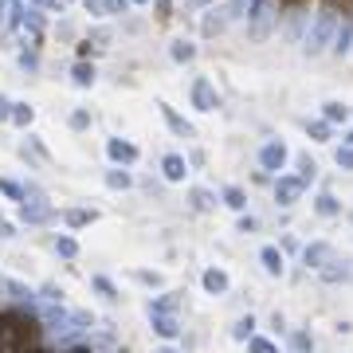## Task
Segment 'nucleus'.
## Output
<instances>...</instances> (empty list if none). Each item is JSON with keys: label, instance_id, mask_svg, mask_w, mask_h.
<instances>
[{"label": "nucleus", "instance_id": "nucleus-11", "mask_svg": "<svg viewBox=\"0 0 353 353\" xmlns=\"http://www.w3.org/2000/svg\"><path fill=\"white\" fill-rule=\"evenodd\" d=\"M161 173H165V181H185V173H189V157H181V153H165L161 157Z\"/></svg>", "mask_w": 353, "mask_h": 353}, {"label": "nucleus", "instance_id": "nucleus-33", "mask_svg": "<svg viewBox=\"0 0 353 353\" xmlns=\"http://www.w3.org/2000/svg\"><path fill=\"white\" fill-rule=\"evenodd\" d=\"M55 252L63 255V259H75V255H79V243L71 240V236H59V240H55Z\"/></svg>", "mask_w": 353, "mask_h": 353}, {"label": "nucleus", "instance_id": "nucleus-45", "mask_svg": "<svg viewBox=\"0 0 353 353\" xmlns=\"http://www.w3.org/2000/svg\"><path fill=\"white\" fill-rule=\"evenodd\" d=\"M8 118H12V99L0 94V122H8Z\"/></svg>", "mask_w": 353, "mask_h": 353}, {"label": "nucleus", "instance_id": "nucleus-53", "mask_svg": "<svg viewBox=\"0 0 353 353\" xmlns=\"http://www.w3.org/2000/svg\"><path fill=\"white\" fill-rule=\"evenodd\" d=\"M153 353H176L173 345H161V350H153Z\"/></svg>", "mask_w": 353, "mask_h": 353}, {"label": "nucleus", "instance_id": "nucleus-47", "mask_svg": "<svg viewBox=\"0 0 353 353\" xmlns=\"http://www.w3.org/2000/svg\"><path fill=\"white\" fill-rule=\"evenodd\" d=\"M138 283H150V287H161V275H153V271H138Z\"/></svg>", "mask_w": 353, "mask_h": 353}, {"label": "nucleus", "instance_id": "nucleus-7", "mask_svg": "<svg viewBox=\"0 0 353 353\" xmlns=\"http://www.w3.org/2000/svg\"><path fill=\"white\" fill-rule=\"evenodd\" d=\"M192 106L204 110V114H212L216 106H220V94H216V87L208 79H196V83H192Z\"/></svg>", "mask_w": 353, "mask_h": 353}, {"label": "nucleus", "instance_id": "nucleus-41", "mask_svg": "<svg viewBox=\"0 0 353 353\" xmlns=\"http://www.w3.org/2000/svg\"><path fill=\"white\" fill-rule=\"evenodd\" d=\"M24 201H48V192L39 189L36 181H28V185H24Z\"/></svg>", "mask_w": 353, "mask_h": 353}, {"label": "nucleus", "instance_id": "nucleus-40", "mask_svg": "<svg viewBox=\"0 0 353 353\" xmlns=\"http://www.w3.org/2000/svg\"><path fill=\"white\" fill-rule=\"evenodd\" d=\"M20 67H24L28 75H32V71L39 67V55H36V51H20Z\"/></svg>", "mask_w": 353, "mask_h": 353}, {"label": "nucleus", "instance_id": "nucleus-21", "mask_svg": "<svg viewBox=\"0 0 353 353\" xmlns=\"http://www.w3.org/2000/svg\"><path fill=\"white\" fill-rule=\"evenodd\" d=\"M220 201H224L232 212H243V208H248V192H243L240 185H228V189L220 192Z\"/></svg>", "mask_w": 353, "mask_h": 353}, {"label": "nucleus", "instance_id": "nucleus-16", "mask_svg": "<svg viewBox=\"0 0 353 353\" xmlns=\"http://www.w3.org/2000/svg\"><path fill=\"white\" fill-rule=\"evenodd\" d=\"M201 283H204L208 294H228V287H232V283H228V271H220V267H208L201 275Z\"/></svg>", "mask_w": 353, "mask_h": 353}, {"label": "nucleus", "instance_id": "nucleus-43", "mask_svg": "<svg viewBox=\"0 0 353 353\" xmlns=\"http://www.w3.org/2000/svg\"><path fill=\"white\" fill-rule=\"evenodd\" d=\"M255 228H259V220H255V216H243V212H240V224H236V232H243V236H252Z\"/></svg>", "mask_w": 353, "mask_h": 353}, {"label": "nucleus", "instance_id": "nucleus-56", "mask_svg": "<svg viewBox=\"0 0 353 353\" xmlns=\"http://www.w3.org/2000/svg\"><path fill=\"white\" fill-rule=\"evenodd\" d=\"M71 353H87V350H71Z\"/></svg>", "mask_w": 353, "mask_h": 353}, {"label": "nucleus", "instance_id": "nucleus-37", "mask_svg": "<svg viewBox=\"0 0 353 353\" xmlns=\"http://www.w3.org/2000/svg\"><path fill=\"white\" fill-rule=\"evenodd\" d=\"M130 4H134V0H102V8H106V16H118V12H130Z\"/></svg>", "mask_w": 353, "mask_h": 353}, {"label": "nucleus", "instance_id": "nucleus-54", "mask_svg": "<svg viewBox=\"0 0 353 353\" xmlns=\"http://www.w3.org/2000/svg\"><path fill=\"white\" fill-rule=\"evenodd\" d=\"M341 141H345V145H353V130H350V134H345V138H341Z\"/></svg>", "mask_w": 353, "mask_h": 353}, {"label": "nucleus", "instance_id": "nucleus-51", "mask_svg": "<svg viewBox=\"0 0 353 353\" xmlns=\"http://www.w3.org/2000/svg\"><path fill=\"white\" fill-rule=\"evenodd\" d=\"M189 165H192V169H201V165H204V153L192 150V153H189Z\"/></svg>", "mask_w": 353, "mask_h": 353}, {"label": "nucleus", "instance_id": "nucleus-4", "mask_svg": "<svg viewBox=\"0 0 353 353\" xmlns=\"http://www.w3.org/2000/svg\"><path fill=\"white\" fill-rule=\"evenodd\" d=\"M16 220H20V224H51V220H55V208H51L48 201H24L16 208Z\"/></svg>", "mask_w": 353, "mask_h": 353}, {"label": "nucleus", "instance_id": "nucleus-52", "mask_svg": "<svg viewBox=\"0 0 353 353\" xmlns=\"http://www.w3.org/2000/svg\"><path fill=\"white\" fill-rule=\"evenodd\" d=\"M153 4H157V12H161V16L173 12V0H153Z\"/></svg>", "mask_w": 353, "mask_h": 353}, {"label": "nucleus", "instance_id": "nucleus-48", "mask_svg": "<svg viewBox=\"0 0 353 353\" xmlns=\"http://www.w3.org/2000/svg\"><path fill=\"white\" fill-rule=\"evenodd\" d=\"M83 8H87L90 16H106V8H102V0H83Z\"/></svg>", "mask_w": 353, "mask_h": 353}, {"label": "nucleus", "instance_id": "nucleus-26", "mask_svg": "<svg viewBox=\"0 0 353 353\" xmlns=\"http://www.w3.org/2000/svg\"><path fill=\"white\" fill-rule=\"evenodd\" d=\"M314 208H318V216H338L341 212V201L334 196V192H322L314 201Z\"/></svg>", "mask_w": 353, "mask_h": 353}, {"label": "nucleus", "instance_id": "nucleus-55", "mask_svg": "<svg viewBox=\"0 0 353 353\" xmlns=\"http://www.w3.org/2000/svg\"><path fill=\"white\" fill-rule=\"evenodd\" d=\"M59 4H75V0H59Z\"/></svg>", "mask_w": 353, "mask_h": 353}, {"label": "nucleus", "instance_id": "nucleus-18", "mask_svg": "<svg viewBox=\"0 0 353 353\" xmlns=\"http://www.w3.org/2000/svg\"><path fill=\"white\" fill-rule=\"evenodd\" d=\"M169 55H173V63H192V59H196V43L173 39V43H169Z\"/></svg>", "mask_w": 353, "mask_h": 353}, {"label": "nucleus", "instance_id": "nucleus-35", "mask_svg": "<svg viewBox=\"0 0 353 353\" xmlns=\"http://www.w3.org/2000/svg\"><path fill=\"white\" fill-rule=\"evenodd\" d=\"M110 39H114L110 28H94V32L87 36V43H94V48H110Z\"/></svg>", "mask_w": 353, "mask_h": 353}, {"label": "nucleus", "instance_id": "nucleus-36", "mask_svg": "<svg viewBox=\"0 0 353 353\" xmlns=\"http://www.w3.org/2000/svg\"><path fill=\"white\" fill-rule=\"evenodd\" d=\"M173 306H176V294H161V299L150 303V314H161V310H173Z\"/></svg>", "mask_w": 353, "mask_h": 353}, {"label": "nucleus", "instance_id": "nucleus-57", "mask_svg": "<svg viewBox=\"0 0 353 353\" xmlns=\"http://www.w3.org/2000/svg\"><path fill=\"white\" fill-rule=\"evenodd\" d=\"M28 353H43V350H28Z\"/></svg>", "mask_w": 353, "mask_h": 353}, {"label": "nucleus", "instance_id": "nucleus-30", "mask_svg": "<svg viewBox=\"0 0 353 353\" xmlns=\"http://www.w3.org/2000/svg\"><path fill=\"white\" fill-rule=\"evenodd\" d=\"M32 118H36V110H32L28 102H12V122L16 126H32Z\"/></svg>", "mask_w": 353, "mask_h": 353}, {"label": "nucleus", "instance_id": "nucleus-1", "mask_svg": "<svg viewBox=\"0 0 353 353\" xmlns=\"http://www.w3.org/2000/svg\"><path fill=\"white\" fill-rule=\"evenodd\" d=\"M334 32H338V16H334V8H322V12L310 20V28H306V36H303V55L306 59H314V55L330 51Z\"/></svg>", "mask_w": 353, "mask_h": 353}, {"label": "nucleus", "instance_id": "nucleus-42", "mask_svg": "<svg viewBox=\"0 0 353 353\" xmlns=\"http://www.w3.org/2000/svg\"><path fill=\"white\" fill-rule=\"evenodd\" d=\"M248 353H279V350H275V345H271L267 338H252V345H248Z\"/></svg>", "mask_w": 353, "mask_h": 353}, {"label": "nucleus", "instance_id": "nucleus-38", "mask_svg": "<svg viewBox=\"0 0 353 353\" xmlns=\"http://www.w3.org/2000/svg\"><path fill=\"white\" fill-rule=\"evenodd\" d=\"M334 161H338V169H353V145H341L334 153Z\"/></svg>", "mask_w": 353, "mask_h": 353}, {"label": "nucleus", "instance_id": "nucleus-15", "mask_svg": "<svg viewBox=\"0 0 353 353\" xmlns=\"http://www.w3.org/2000/svg\"><path fill=\"white\" fill-rule=\"evenodd\" d=\"M330 51L334 55H353V24L345 20V24H338V32H334V43H330Z\"/></svg>", "mask_w": 353, "mask_h": 353}, {"label": "nucleus", "instance_id": "nucleus-6", "mask_svg": "<svg viewBox=\"0 0 353 353\" xmlns=\"http://www.w3.org/2000/svg\"><path fill=\"white\" fill-rule=\"evenodd\" d=\"M303 181L299 176H290V173H279V181H275V204H283V208H290V204L303 196Z\"/></svg>", "mask_w": 353, "mask_h": 353}, {"label": "nucleus", "instance_id": "nucleus-8", "mask_svg": "<svg viewBox=\"0 0 353 353\" xmlns=\"http://www.w3.org/2000/svg\"><path fill=\"white\" fill-rule=\"evenodd\" d=\"M106 153H110L114 165H134L138 161V145H134V141H122V138L106 141Z\"/></svg>", "mask_w": 353, "mask_h": 353}, {"label": "nucleus", "instance_id": "nucleus-44", "mask_svg": "<svg viewBox=\"0 0 353 353\" xmlns=\"http://www.w3.org/2000/svg\"><path fill=\"white\" fill-rule=\"evenodd\" d=\"M43 299H48V303H63V287L48 283V287H43Z\"/></svg>", "mask_w": 353, "mask_h": 353}, {"label": "nucleus", "instance_id": "nucleus-31", "mask_svg": "<svg viewBox=\"0 0 353 353\" xmlns=\"http://www.w3.org/2000/svg\"><path fill=\"white\" fill-rule=\"evenodd\" d=\"M0 192H4L8 201H20V204H24V185H16V181H8V176H0Z\"/></svg>", "mask_w": 353, "mask_h": 353}, {"label": "nucleus", "instance_id": "nucleus-50", "mask_svg": "<svg viewBox=\"0 0 353 353\" xmlns=\"http://www.w3.org/2000/svg\"><path fill=\"white\" fill-rule=\"evenodd\" d=\"M204 4H212V0H185V12H196V8H204Z\"/></svg>", "mask_w": 353, "mask_h": 353}, {"label": "nucleus", "instance_id": "nucleus-39", "mask_svg": "<svg viewBox=\"0 0 353 353\" xmlns=\"http://www.w3.org/2000/svg\"><path fill=\"white\" fill-rule=\"evenodd\" d=\"M290 345H294L299 353H310V350H314V338H310V334H294V338H290Z\"/></svg>", "mask_w": 353, "mask_h": 353}, {"label": "nucleus", "instance_id": "nucleus-3", "mask_svg": "<svg viewBox=\"0 0 353 353\" xmlns=\"http://www.w3.org/2000/svg\"><path fill=\"white\" fill-rule=\"evenodd\" d=\"M32 341V326L16 314H0V353H24Z\"/></svg>", "mask_w": 353, "mask_h": 353}, {"label": "nucleus", "instance_id": "nucleus-20", "mask_svg": "<svg viewBox=\"0 0 353 353\" xmlns=\"http://www.w3.org/2000/svg\"><path fill=\"white\" fill-rule=\"evenodd\" d=\"M106 185H110L114 192H126L130 185H134V176H130V169H122V165H114V169H106Z\"/></svg>", "mask_w": 353, "mask_h": 353}, {"label": "nucleus", "instance_id": "nucleus-27", "mask_svg": "<svg viewBox=\"0 0 353 353\" xmlns=\"http://www.w3.org/2000/svg\"><path fill=\"white\" fill-rule=\"evenodd\" d=\"M322 118L326 122H345L350 118V106L345 102H322Z\"/></svg>", "mask_w": 353, "mask_h": 353}, {"label": "nucleus", "instance_id": "nucleus-9", "mask_svg": "<svg viewBox=\"0 0 353 353\" xmlns=\"http://www.w3.org/2000/svg\"><path fill=\"white\" fill-rule=\"evenodd\" d=\"M157 110H161L165 126L173 130L176 138H192V134H196V130H192V122H185V118H181V114H176L173 106H169V102H157Z\"/></svg>", "mask_w": 353, "mask_h": 353}, {"label": "nucleus", "instance_id": "nucleus-34", "mask_svg": "<svg viewBox=\"0 0 353 353\" xmlns=\"http://www.w3.org/2000/svg\"><path fill=\"white\" fill-rule=\"evenodd\" d=\"M4 290H8L12 299H20V303H24V299H32V290H28L20 279H4Z\"/></svg>", "mask_w": 353, "mask_h": 353}, {"label": "nucleus", "instance_id": "nucleus-32", "mask_svg": "<svg viewBox=\"0 0 353 353\" xmlns=\"http://www.w3.org/2000/svg\"><path fill=\"white\" fill-rule=\"evenodd\" d=\"M224 8H228V16H232V20H243V16H248V8H252V0H224Z\"/></svg>", "mask_w": 353, "mask_h": 353}, {"label": "nucleus", "instance_id": "nucleus-5", "mask_svg": "<svg viewBox=\"0 0 353 353\" xmlns=\"http://www.w3.org/2000/svg\"><path fill=\"white\" fill-rule=\"evenodd\" d=\"M259 165H263V173H283L287 169V145L283 141H267L263 150H259Z\"/></svg>", "mask_w": 353, "mask_h": 353}, {"label": "nucleus", "instance_id": "nucleus-58", "mask_svg": "<svg viewBox=\"0 0 353 353\" xmlns=\"http://www.w3.org/2000/svg\"><path fill=\"white\" fill-rule=\"evenodd\" d=\"M134 4H145V0H134Z\"/></svg>", "mask_w": 353, "mask_h": 353}, {"label": "nucleus", "instance_id": "nucleus-19", "mask_svg": "<svg viewBox=\"0 0 353 353\" xmlns=\"http://www.w3.org/2000/svg\"><path fill=\"white\" fill-rule=\"evenodd\" d=\"M63 220H67V228H87V224L99 220V212H94V208H67Z\"/></svg>", "mask_w": 353, "mask_h": 353}, {"label": "nucleus", "instance_id": "nucleus-12", "mask_svg": "<svg viewBox=\"0 0 353 353\" xmlns=\"http://www.w3.org/2000/svg\"><path fill=\"white\" fill-rule=\"evenodd\" d=\"M150 322H153V334H161L165 341H173L176 334H181V322H176V314H173V310H161V314H150Z\"/></svg>", "mask_w": 353, "mask_h": 353}, {"label": "nucleus", "instance_id": "nucleus-28", "mask_svg": "<svg viewBox=\"0 0 353 353\" xmlns=\"http://www.w3.org/2000/svg\"><path fill=\"white\" fill-rule=\"evenodd\" d=\"M330 126H334V122L318 118V122H306V134H310V141H330Z\"/></svg>", "mask_w": 353, "mask_h": 353}, {"label": "nucleus", "instance_id": "nucleus-24", "mask_svg": "<svg viewBox=\"0 0 353 353\" xmlns=\"http://www.w3.org/2000/svg\"><path fill=\"white\" fill-rule=\"evenodd\" d=\"M90 287L99 290V294H102V299H106V303H118V299H122V290L114 287V283H110V279H106V275H94V279H90Z\"/></svg>", "mask_w": 353, "mask_h": 353}, {"label": "nucleus", "instance_id": "nucleus-2", "mask_svg": "<svg viewBox=\"0 0 353 353\" xmlns=\"http://www.w3.org/2000/svg\"><path fill=\"white\" fill-rule=\"evenodd\" d=\"M275 28H279L275 0H252V12H248V39H252V43H263V39H271Z\"/></svg>", "mask_w": 353, "mask_h": 353}, {"label": "nucleus", "instance_id": "nucleus-14", "mask_svg": "<svg viewBox=\"0 0 353 353\" xmlns=\"http://www.w3.org/2000/svg\"><path fill=\"white\" fill-rule=\"evenodd\" d=\"M259 263H263V271H267L271 279H283V271H287V263H283V252H279V248H271V243L259 252Z\"/></svg>", "mask_w": 353, "mask_h": 353}, {"label": "nucleus", "instance_id": "nucleus-23", "mask_svg": "<svg viewBox=\"0 0 353 353\" xmlns=\"http://www.w3.org/2000/svg\"><path fill=\"white\" fill-rule=\"evenodd\" d=\"M294 169H299V173H294V176H299L303 185H310V181H314V176H318V165L310 161V153H299V157H294Z\"/></svg>", "mask_w": 353, "mask_h": 353}, {"label": "nucleus", "instance_id": "nucleus-22", "mask_svg": "<svg viewBox=\"0 0 353 353\" xmlns=\"http://www.w3.org/2000/svg\"><path fill=\"white\" fill-rule=\"evenodd\" d=\"M189 201H192L196 212H212V208H216V192H208V189L196 185V189H189Z\"/></svg>", "mask_w": 353, "mask_h": 353}, {"label": "nucleus", "instance_id": "nucleus-25", "mask_svg": "<svg viewBox=\"0 0 353 353\" xmlns=\"http://www.w3.org/2000/svg\"><path fill=\"white\" fill-rule=\"evenodd\" d=\"M71 83L83 87V90L94 87V67H90V63H75V67H71Z\"/></svg>", "mask_w": 353, "mask_h": 353}, {"label": "nucleus", "instance_id": "nucleus-17", "mask_svg": "<svg viewBox=\"0 0 353 353\" xmlns=\"http://www.w3.org/2000/svg\"><path fill=\"white\" fill-rule=\"evenodd\" d=\"M318 275H322V283H345L350 279V259H330Z\"/></svg>", "mask_w": 353, "mask_h": 353}, {"label": "nucleus", "instance_id": "nucleus-46", "mask_svg": "<svg viewBox=\"0 0 353 353\" xmlns=\"http://www.w3.org/2000/svg\"><path fill=\"white\" fill-rule=\"evenodd\" d=\"M87 122H90L87 110H75V114H71V126H75V130H87Z\"/></svg>", "mask_w": 353, "mask_h": 353}, {"label": "nucleus", "instance_id": "nucleus-29", "mask_svg": "<svg viewBox=\"0 0 353 353\" xmlns=\"http://www.w3.org/2000/svg\"><path fill=\"white\" fill-rule=\"evenodd\" d=\"M252 334H255V318H252V314H243L240 322L232 326V338H236V341H248Z\"/></svg>", "mask_w": 353, "mask_h": 353}, {"label": "nucleus", "instance_id": "nucleus-13", "mask_svg": "<svg viewBox=\"0 0 353 353\" xmlns=\"http://www.w3.org/2000/svg\"><path fill=\"white\" fill-rule=\"evenodd\" d=\"M232 24V16H228V8L224 4H212V8H208V16H204V36H216V32H224V28Z\"/></svg>", "mask_w": 353, "mask_h": 353}, {"label": "nucleus", "instance_id": "nucleus-10", "mask_svg": "<svg viewBox=\"0 0 353 353\" xmlns=\"http://www.w3.org/2000/svg\"><path fill=\"white\" fill-rule=\"evenodd\" d=\"M330 259H334V248H330L326 240L310 243V248H306V252H303V263H306V267H314V271H322V267H326Z\"/></svg>", "mask_w": 353, "mask_h": 353}, {"label": "nucleus", "instance_id": "nucleus-49", "mask_svg": "<svg viewBox=\"0 0 353 353\" xmlns=\"http://www.w3.org/2000/svg\"><path fill=\"white\" fill-rule=\"evenodd\" d=\"M16 236V228L8 224V220H4V216H0V240H12Z\"/></svg>", "mask_w": 353, "mask_h": 353}]
</instances>
